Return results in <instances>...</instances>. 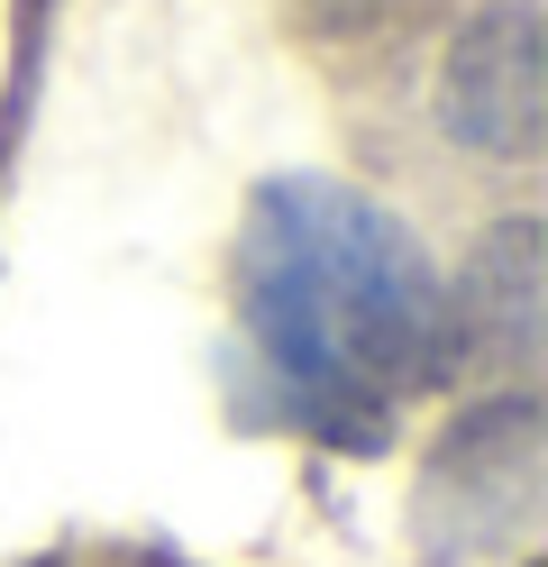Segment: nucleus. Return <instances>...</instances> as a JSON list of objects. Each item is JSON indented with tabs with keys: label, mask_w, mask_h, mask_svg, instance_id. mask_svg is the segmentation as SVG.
<instances>
[{
	"label": "nucleus",
	"mask_w": 548,
	"mask_h": 567,
	"mask_svg": "<svg viewBox=\"0 0 548 567\" xmlns=\"http://www.w3.org/2000/svg\"><path fill=\"white\" fill-rule=\"evenodd\" d=\"M421 540L438 567H494L539 540V412L530 394H503L466 412L438 467L421 485Z\"/></svg>",
	"instance_id": "nucleus-2"
},
{
	"label": "nucleus",
	"mask_w": 548,
	"mask_h": 567,
	"mask_svg": "<svg viewBox=\"0 0 548 567\" xmlns=\"http://www.w3.org/2000/svg\"><path fill=\"white\" fill-rule=\"evenodd\" d=\"M448 128L485 156H539L548 128V64H539V10L530 0H503L457 38L448 55Z\"/></svg>",
	"instance_id": "nucleus-3"
},
{
	"label": "nucleus",
	"mask_w": 548,
	"mask_h": 567,
	"mask_svg": "<svg viewBox=\"0 0 548 567\" xmlns=\"http://www.w3.org/2000/svg\"><path fill=\"white\" fill-rule=\"evenodd\" d=\"M466 339L494 367L539 358V229L530 220H503L494 247L466 266Z\"/></svg>",
	"instance_id": "nucleus-4"
},
{
	"label": "nucleus",
	"mask_w": 548,
	"mask_h": 567,
	"mask_svg": "<svg viewBox=\"0 0 548 567\" xmlns=\"http://www.w3.org/2000/svg\"><path fill=\"white\" fill-rule=\"evenodd\" d=\"M247 330L320 431L375 440L448 358V302L412 229L348 184L292 174L247 210Z\"/></svg>",
	"instance_id": "nucleus-1"
}]
</instances>
